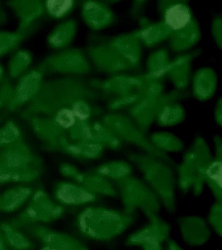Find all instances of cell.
<instances>
[{
  "instance_id": "obj_1",
  "label": "cell",
  "mask_w": 222,
  "mask_h": 250,
  "mask_svg": "<svg viewBox=\"0 0 222 250\" xmlns=\"http://www.w3.org/2000/svg\"><path fill=\"white\" fill-rule=\"evenodd\" d=\"M101 93L81 76H63L44 80L35 96L25 106L21 115L28 118L33 114H51L59 109L70 107L80 99L92 100Z\"/></svg>"
},
{
  "instance_id": "obj_2",
  "label": "cell",
  "mask_w": 222,
  "mask_h": 250,
  "mask_svg": "<svg viewBox=\"0 0 222 250\" xmlns=\"http://www.w3.org/2000/svg\"><path fill=\"white\" fill-rule=\"evenodd\" d=\"M160 20L169 34L171 49L185 52L196 45L201 38L200 23L187 1L160 0L157 4Z\"/></svg>"
},
{
  "instance_id": "obj_3",
  "label": "cell",
  "mask_w": 222,
  "mask_h": 250,
  "mask_svg": "<svg viewBox=\"0 0 222 250\" xmlns=\"http://www.w3.org/2000/svg\"><path fill=\"white\" fill-rule=\"evenodd\" d=\"M135 220V213L92 207L79 213L75 225L79 232L87 239L106 242L122 234L134 224Z\"/></svg>"
},
{
  "instance_id": "obj_4",
  "label": "cell",
  "mask_w": 222,
  "mask_h": 250,
  "mask_svg": "<svg viewBox=\"0 0 222 250\" xmlns=\"http://www.w3.org/2000/svg\"><path fill=\"white\" fill-rule=\"evenodd\" d=\"M129 158L140 171L145 182L156 195L161 206L169 213H174L177 209V178L172 167L145 153H132Z\"/></svg>"
},
{
  "instance_id": "obj_5",
  "label": "cell",
  "mask_w": 222,
  "mask_h": 250,
  "mask_svg": "<svg viewBox=\"0 0 222 250\" xmlns=\"http://www.w3.org/2000/svg\"><path fill=\"white\" fill-rule=\"evenodd\" d=\"M38 162L22 140L0 149V184L25 183L39 175Z\"/></svg>"
},
{
  "instance_id": "obj_6",
  "label": "cell",
  "mask_w": 222,
  "mask_h": 250,
  "mask_svg": "<svg viewBox=\"0 0 222 250\" xmlns=\"http://www.w3.org/2000/svg\"><path fill=\"white\" fill-rule=\"evenodd\" d=\"M149 76L122 73L104 80H90L91 85L110 100L125 99L133 106L145 96Z\"/></svg>"
},
{
  "instance_id": "obj_7",
  "label": "cell",
  "mask_w": 222,
  "mask_h": 250,
  "mask_svg": "<svg viewBox=\"0 0 222 250\" xmlns=\"http://www.w3.org/2000/svg\"><path fill=\"white\" fill-rule=\"evenodd\" d=\"M212 157L206 141L201 136L198 135L184 152L181 163L177 166L178 175L193 184L192 189L196 197L199 196L203 191L205 171Z\"/></svg>"
},
{
  "instance_id": "obj_8",
  "label": "cell",
  "mask_w": 222,
  "mask_h": 250,
  "mask_svg": "<svg viewBox=\"0 0 222 250\" xmlns=\"http://www.w3.org/2000/svg\"><path fill=\"white\" fill-rule=\"evenodd\" d=\"M36 67L44 75L81 76L90 72L91 64L86 52L80 48L71 47L48 55Z\"/></svg>"
},
{
  "instance_id": "obj_9",
  "label": "cell",
  "mask_w": 222,
  "mask_h": 250,
  "mask_svg": "<svg viewBox=\"0 0 222 250\" xmlns=\"http://www.w3.org/2000/svg\"><path fill=\"white\" fill-rule=\"evenodd\" d=\"M117 181L124 207L123 211L133 214L139 209L143 213L152 212L159 214L161 203L145 182L130 176Z\"/></svg>"
},
{
  "instance_id": "obj_10",
  "label": "cell",
  "mask_w": 222,
  "mask_h": 250,
  "mask_svg": "<svg viewBox=\"0 0 222 250\" xmlns=\"http://www.w3.org/2000/svg\"><path fill=\"white\" fill-rule=\"evenodd\" d=\"M64 212L62 205L53 201L45 192L38 190L22 211L6 221L21 229L32 224L52 222L61 218Z\"/></svg>"
},
{
  "instance_id": "obj_11",
  "label": "cell",
  "mask_w": 222,
  "mask_h": 250,
  "mask_svg": "<svg viewBox=\"0 0 222 250\" xmlns=\"http://www.w3.org/2000/svg\"><path fill=\"white\" fill-rule=\"evenodd\" d=\"M107 121L111 129L119 139L133 144L145 154L160 159L176 168L177 164L175 161L167 153L156 149L146 134L141 130L132 119L122 114H112L107 116Z\"/></svg>"
},
{
  "instance_id": "obj_12",
  "label": "cell",
  "mask_w": 222,
  "mask_h": 250,
  "mask_svg": "<svg viewBox=\"0 0 222 250\" xmlns=\"http://www.w3.org/2000/svg\"><path fill=\"white\" fill-rule=\"evenodd\" d=\"M86 53L95 69L111 75L133 71L131 67L111 45L107 38L94 39L86 48Z\"/></svg>"
},
{
  "instance_id": "obj_13",
  "label": "cell",
  "mask_w": 222,
  "mask_h": 250,
  "mask_svg": "<svg viewBox=\"0 0 222 250\" xmlns=\"http://www.w3.org/2000/svg\"><path fill=\"white\" fill-rule=\"evenodd\" d=\"M185 97L184 93L174 90L156 96H145L130 107L132 119L146 134L163 105L169 101H180Z\"/></svg>"
},
{
  "instance_id": "obj_14",
  "label": "cell",
  "mask_w": 222,
  "mask_h": 250,
  "mask_svg": "<svg viewBox=\"0 0 222 250\" xmlns=\"http://www.w3.org/2000/svg\"><path fill=\"white\" fill-rule=\"evenodd\" d=\"M21 230L43 246L55 250H89L87 246L76 237L42 224L28 225Z\"/></svg>"
},
{
  "instance_id": "obj_15",
  "label": "cell",
  "mask_w": 222,
  "mask_h": 250,
  "mask_svg": "<svg viewBox=\"0 0 222 250\" xmlns=\"http://www.w3.org/2000/svg\"><path fill=\"white\" fill-rule=\"evenodd\" d=\"M148 222L140 228L130 234L125 241L128 246L141 247L155 242L164 243L170 238L171 226L158 214L151 212L143 213Z\"/></svg>"
},
{
  "instance_id": "obj_16",
  "label": "cell",
  "mask_w": 222,
  "mask_h": 250,
  "mask_svg": "<svg viewBox=\"0 0 222 250\" xmlns=\"http://www.w3.org/2000/svg\"><path fill=\"white\" fill-rule=\"evenodd\" d=\"M44 76L36 67L22 76L15 85L12 100L6 108L14 111L27 104L38 92L44 80Z\"/></svg>"
},
{
  "instance_id": "obj_17",
  "label": "cell",
  "mask_w": 222,
  "mask_h": 250,
  "mask_svg": "<svg viewBox=\"0 0 222 250\" xmlns=\"http://www.w3.org/2000/svg\"><path fill=\"white\" fill-rule=\"evenodd\" d=\"M177 224L183 241L192 247L204 245L210 239L211 231L207 220L198 215L179 216Z\"/></svg>"
},
{
  "instance_id": "obj_18",
  "label": "cell",
  "mask_w": 222,
  "mask_h": 250,
  "mask_svg": "<svg viewBox=\"0 0 222 250\" xmlns=\"http://www.w3.org/2000/svg\"><path fill=\"white\" fill-rule=\"evenodd\" d=\"M80 13L86 25L93 31L104 30L116 20V16L110 6L104 1L85 0L82 2Z\"/></svg>"
},
{
  "instance_id": "obj_19",
  "label": "cell",
  "mask_w": 222,
  "mask_h": 250,
  "mask_svg": "<svg viewBox=\"0 0 222 250\" xmlns=\"http://www.w3.org/2000/svg\"><path fill=\"white\" fill-rule=\"evenodd\" d=\"M197 49L178 54L171 59L166 76L178 91L185 89L191 78L192 63L193 60L201 53Z\"/></svg>"
},
{
  "instance_id": "obj_20",
  "label": "cell",
  "mask_w": 222,
  "mask_h": 250,
  "mask_svg": "<svg viewBox=\"0 0 222 250\" xmlns=\"http://www.w3.org/2000/svg\"><path fill=\"white\" fill-rule=\"evenodd\" d=\"M107 40L133 70H137L140 67L143 45L131 32L107 37Z\"/></svg>"
},
{
  "instance_id": "obj_21",
  "label": "cell",
  "mask_w": 222,
  "mask_h": 250,
  "mask_svg": "<svg viewBox=\"0 0 222 250\" xmlns=\"http://www.w3.org/2000/svg\"><path fill=\"white\" fill-rule=\"evenodd\" d=\"M213 142L214 154L205 170L204 181L215 201L222 202V139L216 135Z\"/></svg>"
},
{
  "instance_id": "obj_22",
  "label": "cell",
  "mask_w": 222,
  "mask_h": 250,
  "mask_svg": "<svg viewBox=\"0 0 222 250\" xmlns=\"http://www.w3.org/2000/svg\"><path fill=\"white\" fill-rule=\"evenodd\" d=\"M7 6L14 12L18 20L17 28L24 29L35 23L44 13V0H8Z\"/></svg>"
},
{
  "instance_id": "obj_23",
  "label": "cell",
  "mask_w": 222,
  "mask_h": 250,
  "mask_svg": "<svg viewBox=\"0 0 222 250\" xmlns=\"http://www.w3.org/2000/svg\"><path fill=\"white\" fill-rule=\"evenodd\" d=\"M218 79L215 70L209 66L198 69L191 81V90L193 97L200 102H206L215 94Z\"/></svg>"
},
{
  "instance_id": "obj_24",
  "label": "cell",
  "mask_w": 222,
  "mask_h": 250,
  "mask_svg": "<svg viewBox=\"0 0 222 250\" xmlns=\"http://www.w3.org/2000/svg\"><path fill=\"white\" fill-rule=\"evenodd\" d=\"M138 24L139 27L131 32L143 46L152 47L168 40L169 32L160 20L153 21L141 16L138 19Z\"/></svg>"
},
{
  "instance_id": "obj_25",
  "label": "cell",
  "mask_w": 222,
  "mask_h": 250,
  "mask_svg": "<svg viewBox=\"0 0 222 250\" xmlns=\"http://www.w3.org/2000/svg\"><path fill=\"white\" fill-rule=\"evenodd\" d=\"M78 30V23L74 19L65 20L57 24L46 38L47 45L55 50H62L73 41Z\"/></svg>"
},
{
  "instance_id": "obj_26",
  "label": "cell",
  "mask_w": 222,
  "mask_h": 250,
  "mask_svg": "<svg viewBox=\"0 0 222 250\" xmlns=\"http://www.w3.org/2000/svg\"><path fill=\"white\" fill-rule=\"evenodd\" d=\"M33 194L31 188L17 185L0 193V212L11 213L20 209Z\"/></svg>"
},
{
  "instance_id": "obj_27",
  "label": "cell",
  "mask_w": 222,
  "mask_h": 250,
  "mask_svg": "<svg viewBox=\"0 0 222 250\" xmlns=\"http://www.w3.org/2000/svg\"><path fill=\"white\" fill-rule=\"evenodd\" d=\"M0 229L9 250H34L36 249L35 243L28 235L7 221L0 223Z\"/></svg>"
},
{
  "instance_id": "obj_28",
  "label": "cell",
  "mask_w": 222,
  "mask_h": 250,
  "mask_svg": "<svg viewBox=\"0 0 222 250\" xmlns=\"http://www.w3.org/2000/svg\"><path fill=\"white\" fill-rule=\"evenodd\" d=\"M38 28V24L35 22L24 29L0 30V58L16 50Z\"/></svg>"
},
{
  "instance_id": "obj_29",
  "label": "cell",
  "mask_w": 222,
  "mask_h": 250,
  "mask_svg": "<svg viewBox=\"0 0 222 250\" xmlns=\"http://www.w3.org/2000/svg\"><path fill=\"white\" fill-rule=\"evenodd\" d=\"M55 196L61 204L67 206L85 205L95 199V196L91 192L71 185L58 188L55 191Z\"/></svg>"
},
{
  "instance_id": "obj_30",
  "label": "cell",
  "mask_w": 222,
  "mask_h": 250,
  "mask_svg": "<svg viewBox=\"0 0 222 250\" xmlns=\"http://www.w3.org/2000/svg\"><path fill=\"white\" fill-rule=\"evenodd\" d=\"M171 60L167 48L161 47L153 51L147 59L146 74L152 79L162 81L167 75Z\"/></svg>"
},
{
  "instance_id": "obj_31",
  "label": "cell",
  "mask_w": 222,
  "mask_h": 250,
  "mask_svg": "<svg viewBox=\"0 0 222 250\" xmlns=\"http://www.w3.org/2000/svg\"><path fill=\"white\" fill-rule=\"evenodd\" d=\"M179 101L173 100L165 104L155 122L160 126L170 127L181 123L185 118V110Z\"/></svg>"
},
{
  "instance_id": "obj_32",
  "label": "cell",
  "mask_w": 222,
  "mask_h": 250,
  "mask_svg": "<svg viewBox=\"0 0 222 250\" xmlns=\"http://www.w3.org/2000/svg\"><path fill=\"white\" fill-rule=\"evenodd\" d=\"M153 146L158 150L167 152H179L184 148L182 141L174 134L167 131H157L149 138Z\"/></svg>"
},
{
  "instance_id": "obj_33",
  "label": "cell",
  "mask_w": 222,
  "mask_h": 250,
  "mask_svg": "<svg viewBox=\"0 0 222 250\" xmlns=\"http://www.w3.org/2000/svg\"><path fill=\"white\" fill-rule=\"evenodd\" d=\"M32 60L29 51L24 49L16 50L8 62L9 77L11 79L20 78L27 71Z\"/></svg>"
},
{
  "instance_id": "obj_34",
  "label": "cell",
  "mask_w": 222,
  "mask_h": 250,
  "mask_svg": "<svg viewBox=\"0 0 222 250\" xmlns=\"http://www.w3.org/2000/svg\"><path fill=\"white\" fill-rule=\"evenodd\" d=\"M76 1L72 0H44V13L55 20H61L69 15L74 10Z\"/></svg>"
},
{
  "instance_id": "obj_35",
  "label": "cell",
  "mask_w": 222,
  "mask_h": 250,
  "mask_svg": "<svg viewBox=\"0 0 222 250\" xmlns=\"http://www.w3.org/2000/svg\"><path fill=\"white\" fill-rule=\"evenodd\" d=\"M21 140H22V131L14 122H7L0 127V149Z\"/></svg>"
},
{
  "instance_id": "obj_36",
  "label": "cell",
  "mask_w": 222,
  "mask_h": 250,
  "mask_svg": "<svg viewBox=\"0 0 222 250\" xmlns=\"http://www.w3.org/2000/svg\"><path fill=\"white\" fill-rule=\"evenodd\" d=\"M102 172L104 175L118 181L130 176L132 168L125 162L113 161L104 166L102 168Z\"/></svg>"
},
{
  "instance_id": "obj_37",
  "label": "cell",
  "mask_w": 222,
  "mask_h": 250,
  "mask_svg": "<svg viewBox=\"0 0 222 250\" xmlns=\"http://www.w3.org/2000/svg\"><path fill=\"white\" fill-rule=\"evenodd\" d=\"M11 80L5 74L3 67L0 63V109L6 108L12 100L15 85Z\"/></svg>"
},
{
  "instance_id": "obj_38",
  "label": "cell",
  "mask_w": 222,
  "mask_h": 250,
  "mask_svg": "<svg viewBox=\"0 0 222 250\" xmlns=\"http://www.w3.org/2000/svg\"><path fill=\"white\" fill-rule=\"evenodd\" d=\"M207 223L217 234L222 236V202L215 201L211 205L207 217Z\"/></svg>"
},
{
  "instance_id": "obj_39",
  "label": "cell",
  "mask_w": 222,
  "mask_h": 250,
  "mask_svg": "<svg viewBox=\"0 0 222 250\" xmlns=\"http://www.w3.org/2000/svg\"><path fill=\"white\" fill-rule=\"evenodd\" d=\"M211 34L217 46L222 48V17L216 15L212 20L211 26Z\"/></svg>"
},
{
  "instance_id": "obj_40",
  "label": "cell",
  "mask_w": 222,
  "mask_h": 250,
  "mask_svg": "<svg viewBox=\"0 0 222 250\" xmlns=\"http://www.w3.org/2000/svg\"><path fill=\"white\" fill-rule=\"evenodd\" d=\"M214 120L216 124L222 126V98L220 97L218 98L216 103L214 112Z\"/></svg>"
},
{
  "instance_id": "obj_41",
  "label": "cell",
  "mask_w": 222,
  "mask_h": 250,
  "mask_svg": "<svg viewBox=\"0 0 222 250\" xmlns=\"http://www.w3.org/2000/svg\"><path fill=\"white\" fill-rule=\"evenodd\" d=\"M163 244L161 242L146 243L142 245L140 248L141 250H165Z\"/></svg>"
},
{
  "instance_id": "obj_42",
  "label": "cell",
  "mask_w": 222,
  "mask_h": 250,
  "mask_svg": "<svg viewBox=\"0 0 222 250\" xmlns=\"http://www.w3.org/2000/svg\"><path fill=\"white\" fill-rule=\"evenodd\" d=\"M166 243V250H185L174 239L170 238Z\"/></svg>"
},
{
  "instance_id": "obj_43",
  "label": "cell",
  "mask_w": 222,
  "mask_h": 250,
  "mask_svg": "<svg viewBox=\"0 0 222 250\" xmlns=\"http://www.w3.org/2000/svg\"><path fill=\"white\" fill-rule=\"evenodd\" d=\"M8 21V14L0 1V26L5 24Z\"/></svg>"
},
{
  "instance_id": "obj_44",
  "label": "cell",
  "mask_w": 222,
  "mask_h": 250,
  "mask_svg": "<svg viewBox=\"0 0 222 250\" xmlns=\"http://www.w3.org/2000/svg\"><path fill=\"white\" fill-rule=\"evenodd\" d=\"M135 5L133 7V14H135V16L137 17L138 14L139 13V11L141 10L143 8V6L145 4L146 1H136Z\"/></svg>"
},
{
  "instance_id": "obj_45",
  "label": "cell",
  "mask_w": 222,
  "mask_h": 250,
  "mask_svg": "<svg viewBox=\"0 0 222 250\" xmlns=\"http://www.w3.org/2000/svg\"><path fill=\"white\" fill-rule=\"evenodd\" d=\"M0 250H9L0 229Z\"/></svg>"
},
{
  "instance_id": "obj_46",
  "label": "cell",
  "mask_w": 222,
  "mask_h": 250,
  "mask_svg": "<svg viewBox=\"0 0 222 250\" xmlns=\"http://www.w3.org/2000/svg\"><path fill=\"white\" fill-rule=\"evenodd\" d=\"M39 250H55V249L45 246H43Z\"/></svg>"
}]
</instances>
